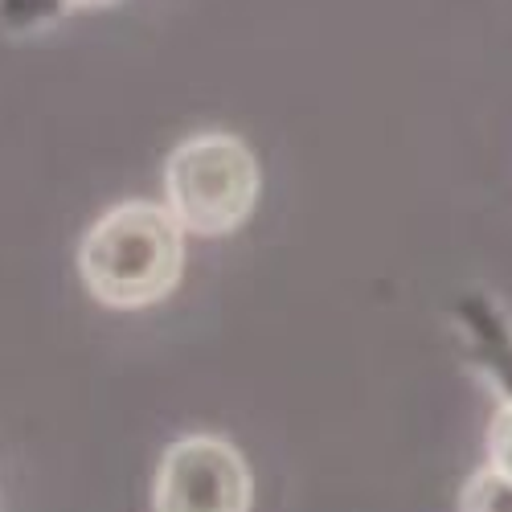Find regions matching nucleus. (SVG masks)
I'll return each mask as SVG.
<instances>
[{
  "label": "nucleus",
  "instance_id": "2",
  "mask_svg": "<svg viewBox=\"0 0 512 512\" xmlns=\"http://www.w3.org/2000/svg\"><path fill=\"white\" fill-rule=\"evenodd\" d=\"M259 189V160L230 132L189 136L164 160V205L193 238L234 234L259 205Z\"/></svg>",
  "mask_w": 512,
  "mask_h": 512
},
{
  "label": "nucleus",
  "instance_id": "4",
  "mask_svg": "<svg viewBox=\"0 0 512 512\" xmlns=\"http://www.w3.org/2000/svg\"><path fill=\"white\" fill-rule=\"evenodd\" d=\"M459 316L467 324V336H472V349L480 353L476 365L496 386V394L512 402V324L484 300H467Z\"/></svg>",
  "mask_w": 512,
  "mask_h": 512
},
{
  "label": "nucleus",
  "instance_id": "3",
  "mask_svg": "<svg viewBox=\"0 0 512 512\" xmlns=\"http://www.w3.org/2000/svg\"><path fill=\"white\" fill-rule=\"evenodd\" d=\"M254 476L242 451L222 435L168 443L152 488V512H250Z\"/></svg>",
  "mask_w": 512,
  "mask_h": 512
},
{
  "label": "nucleus",
  "instance_id": "6",
  "mask_svg": "<svg viewBox=\"0 0 512 512\" xmlns=\"http://www.w3.org/2000/svg\"><path fill=\"white\" fill-rule=\"evenodd\" d=\"M66 13V0H0V25L13 33H37Z\"/></svg>",
  "mask_w": 512,
  "mask_h": 512
},
{
  "label": "nucleus",
  "instance_id": "8",
  "mask_svg": "<svg viewBox=\"0 0 512 512\" xmlns=\"http://www.w3.org/2000/svg\"><path fill=\"white\" fill-rule=\"evenodd\" d=\"M111 5H119V0H66L70 13H78V9H111Z\"/></svg>",
  "mask_w": 512,
  "mask_h": 512
},
{
  "label": "nucleus",
  "instance_id": "7",
  "mask_svg": "<svg viewBox=\"0 0 512 512\" xmlns=\"http://www.w3.org/2000/svg\"><path fill=\"white\" fill-rule=\"evenodd\" d=\"M488 463L512 480V402H500L488 426Z\"/></svg>",
  "mask_w": 512,
  "mask_h": 512
},
{
  "label": "nucleus",
  "instance_id": "1",
  "mask_svg": "<svg viewBox=\"0 0 512 512\" xmlns=\"http://www.w3.org/2000/svg\"><path fill=\"white\" fill-rule=\"evenodd\" d=\"M185 230L160 201L111 205L78 246V275L103 308L140 312L177 291Z\"/></svg>",
  "mask_w": 512,
  "mask_h": 512
},
{
  "label": "nucleus",
  "instance_id": "5",
  "mask_svg": "<svg viewBox=\"0 0 512 512\" xmlns=\"http://www.w3.org/2000/svg\"><path fill=\"white\" fill-rule=\"evenodd\" d=\"M459 512H512V480L492 463L480 467L459 492Z\"/></svg>",
  "mask_w": 512,
  "mask_h": 512
}]
</instances>
